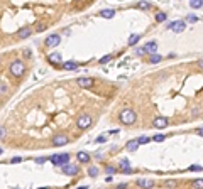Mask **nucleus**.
<instances>
[{
  "mask_svg": "<svg viewBox=\"0 0 203 189\" xmlns=\"http://www.w3.org/2000/svg\"><path fill=\"white\" fill-rule=\"evenodd\" d=\"M120 122H122L124 125H134L135 120H137V115H135V112L132 110V108H125V110L120 112Z\"/></svg>",
  "mask_w": 203,
  "mask_h": 189,
  "instance_id": "nucleus-1",
  "label": "nucleus"
},
{
  "mask_svg": "<svg viewBox=\"0 0 203 189\" xmlns=\"http://www.w3.org/2000/svg\"><path fill=\"white\" fill-rule=\"evenodd\" d=\"M10 73L14 74L15 78H20L24 73H26V64H24L22 61H19V59L14 61V62L10 64Z\"/></svg>",
  "mask_w": 203,
  "mask_h": 189,
  "instance_id": "nucleus-2",
  "label": "nucleus"
},
{
  "mask_svg": "<svg viewBox=\"0 0 203 189\" xmlns=\"http://www.w3.org/2000/svg\"><path fill=\"white\" fill-rule=\"evenodd\" d=\"M69 142V138H68V135L66 133H56L54 137H53V145L54 147H63V145H66Z\"/></svg>",
  "mask_w": 203,
  "mask_h": 189,
  "instance_id": "nucleus-3",
  "label": "nucleus"
},
{
  "mask_svg": "<svg viewBox=\"0 0 203 189\" xmlns=\"http://www.w3.org/2000/svg\"><path fill=\"white\" fill-rule=\"evenodd\" d=\"M90 125H92V117H90V115H81L80 118L76 120V127L81 128V130L88 128Z\"/></svg>",
  "mask_w": 203,
  "mask_h": 189,
  "instance_id": "nucleus-4",
  "label": "nucleus"
},
{
  "mask_svg": "<svg viewBox=\"0 0 203 189\" xmlns=\"http://www.w3.org/2000/svg\"><path fill=\"white\" fill-rule=\"evenodd\" d=\"M61 172L66 176H76L80 172V167L73 166V164H64V166H61Z\"/></svg>",
  "mask_w": 203,
  "mask_h": 189,
  "instance_id": "nucleus-5",
  "label": "nucleus"
},
{
  "mask_svg": "<svg viewBox=\"0 0 203 189\" xmlns=\"http://www.w3.org/2000/svg\"><path fill=\"white\" fill-rule=\"evenodd\" d=\"M168 29H171V31H175V32H183L186 29V22H185V20H175V22H169Z\"/></svg>",
  "mask_w": 203,
  "mask_h": 189,
  "instance_id": "nucleus-6",
  "label": "nucleus"
},
{
  "mask_svg": "<svg viewBox=\"0 0 203 189\" xmlns=\"http://www.w3.org/2000/svg\"><path fill=\"white\" fill-rule=\"evenodd\" d=\"M59 42H61L59 34H51V36H48L46 41H44V44H46L48 47H56V46H59Z\"/></svg>",
  "mask_w": 203,
  "mask_h": 189,
  "instance_id": "nucleus-7",
  "label": "nucleus"
},
{
  "mask_svg": "<svg viewBox=\"0 0 203 189\" xmlns=\"http://www.w3.org/2000/svg\"><path fill=\"white\" fill-rule=\"evenodd\" d=\"M168 123H169V122H168L166 117H156L154 122H152V125H154L156 128H166Z\"/></svg>",
  "mask_w": 203,
  "mask_h": 189,
  "instance_id": "nucleus-8",
  "label": "nucleus"
},
{
  "mask_svg": "<svg viewBox=\"0 0 203 189\" xmlns=\"http://www.w3.org/2000/svg\"><path fill=\"white\" fill-rule=\"evenodd\" d=\"M76 159H78V162H81V164H88L92 161V155L88 152H85V150H80V152L76 154Z\"/></svg>",
  "mask_w": 203,
  "mask_h": 189,
  "instance_id": "nucleus-9",
  "label": "nucleus"
},
{
  "mask_svg": "<svg viewBox=\"0 0 203 189\" xmlns=\"http://www.w3.org/2000/svg\"><path fill=\"white\" fill-rule=\"evenodd\" d=\"M76 83H78V86H81V88H92L95 81L92 78H78Z\"/></svg>",
  "mask_w": 203,
  "mask_h": 189,
  "instance_id": "nucleus-10",
  "label": "nucleus"
},
{
  "mask_svg": "<svg viewBox=\"0 0 203 189\" xmlns=\"http://www.w3.org/2000/svg\"><path fill=\"white\" fill-rule=\"evenodd\" d=\"M48 61L51 62V64H59L61 66V61H63L61 59V52H51L48 56Z\"/></svg>",
  "mask_w": 203,
  "mask_h": 189,
  "instance_id": "nucleus-11",
  "label": "nucleus"
},
{
  "mask_svg": "<svg viewBox=\"0 0 203 189\" xmlns=\"http://www.w3.org/2000/svg\"><path fill=\"white\" fill-rule=\"evenodd\" d=\"M144 51H146V54L156 52L157 51V44L154 42V41H149V42H146V46H144Z\"/></svg>",
  "mask_w": 203,
  "mask_h": 189,
  "instance_id": "nucleus-12",
  "label": "nucleus"
},
{
  "mask_svg": "<svg viewBox=\"0 0 203 189\" xmlns=\"http://www.w3.org/2000/svg\"><path fill=\"white\" fill-rule=\"evenodd\" d=\"M31 34H32L31 27H22V29H19V32H17V36L20 37V39H26V37H29Z\"/></svg>",
  "mask_w": 203,
  "mask_h": 189,
  "instance_id": "nucleus-13",
  "label": "nucleus"
},
{
  "mask_svg": "<svg viewBox=\"0 0 203 189\" xmlns=\"http://www.w3.org/2000/svg\"><path fill=\"white\" fill-rule=\"evenodd\" d=\"M61 66H63L66 71H73V69L78 68V62H76V61H66V62H63Z\"/></svg>",
  "mask_w": 203,
  "mask_h": 189,
  "instance_id": "nucleus-14",
  "label": "nucleus"
},
{
  "mask_svg": "<svg viewBox=\"0 0 203 189\" xmlns=\"http://www.w3.org/2000/svg\"><path fill=\"white\" fill-rule=\"evenodd\" d=\"M137 186H140V187H154V182H152V181H147V179H137Z\"/></svg>",
  "mask_w": 203,
  "mask_h": 189,
  "instance_id": "nucleus-15",
  "label": "nucleus"
},
{
  "mask_svg": "<svg viewBox=\"0 0 203 189\" xmlns=\"http://www.w3.org/2000/svg\"><path fill=\"white\" fill-rule=\"evenodd\" d=\"M100 15L103 19H112V17H115V10H112V9H105V10H102L100 12Z\"/></svg>",
  "mask_w": 203,
  "mask_h": 189,
  "instance_id": "nucleus-16",
  "label": "nucleus"
},
{
  "mask_svg": "<svg viewBox=\"0 0 203 189\" xmlns=\"http://www.w3.org/2000/svg\"><path fill=\"white\" fill-rule=\"evenodd\" d=\"M137 147H139V142H137V138H134V140H129V142H127V150H130V152H134V150H137Z\"/></svg>",
  "mask_w": 203,
  "mask_h": 189,
  "instance_id": "nucleus-17",
  "label": "nucleus"
},
{
  "mask_svg": "<svg viewBox=\"0 0 203 189\" xmlns=\"http://www.w3.org/2000/svg\"><path fill=\"white\" fill-rule=\"evenodd\" d=\"M130 167V162H129V159H120V162H119V169L120 171H124V169H129Z\"/></svg>",
  "mask_w": 203,
  "mask_h": 189,
  "instance_id": "nucleus-18",
  "label": "nucleus"
},
{
  "mask_svg": "<svg viewBox=\"0 0 203 189\" xmlns=\"http://www.w3.org/2000/svg\"><path fill=\"white\" fill-rule=\"evenodd\" d=\"M140 41V34H132L129 37V46H135Z\"/></svg>",
  "mask_w": 203,
  "mask_h": 189,
  "instance_id": "nucleus-19",
  "label": "nucleus"
},
{
  "mask_svg": "<svg viewBox=\"0 0 203 189\" xmlns=\"http://www.w3.org/2000/svg\"><path fill=\"white\" fill-rule=\"evenodd\" d=\"M163 57L159 56V54H156V52H151V56H149V62H152V64H156V62H159Z\"/></svg>",
  "mask_w": 203,
  "mask_h": 189,
  "instance_id": "nucleus-20",
  "label": "nucleus"
},
{
  "mask_svg": "<svg viewBox=\"0 0 203 189\" xmlns=\"http://www.w3.org/2000/svg\"><path fill=\"white\" fill-rule=\"evenodd\" d=\"M68 162H69V154H59V166H64Z\"/></svg>",
  "mask_w": 203,
  "mask_h": 189,
  "instance_id": "nucleus-21",
  "label": "nucleus"
},
{
  "mask_svg": "<svg viewBox=\"0 0 203 189\" xmlns=\"http://www.w3.org/2000/svg\"><path fill=\"white\" fill-rule=\"evenodd\" d=\"M190 5H191V9H201L203 0H190Z\"/></svg>",
  "mask_w": 203,
  "mask_h": 189,
  "instance_id": "nucleus-22",
  "label": "nucleus"
},
{
  "mask_svg": "<svg viewBox=\"0 0 203 189\" xmlns=\"http://www.w3.org/2000/svg\"><path fill=\"white\" fill-rule=\"evenodd\" d=\"M149 7H151V3L146 2V0H140V2L137 3V9H140V10H147Z\"/></svg>",
  "mask_w": 203,
  "mask_h": 189,
  "instance_id": "nucleus-23",
  "label": "nucleus"
},
{
  "mask_svg": "<svg viewBox=\"0 0 203 189\" xmlns=\"http://www.w3.org/2000/svg\"><path fill=\"white\" fill-rule=\"evenodd\" d=\"M88 174L92 176V177H97V176H98V167L90 166V167H88Z\"/></svg>",
  "mask_w": 203,
  "mask_h": 189,
  "instance_id": "nucleus-24",
  "label": "nucleus"
},
{
  "mask_svg": "<svg viewBox=\"0 0 203 189\" xmlns=\"http://www.w3.org/2000/svg\"><path fill=\"white\" fill-rule=\"evenodd\" d=\"M166 17H168V15L164 14V12H157V14H156V20H157V22H164Z\"/></svg>",
  "mask_w": 203,
  "mask_h": 189,
  "instance_id": "nucleus-25",
  "label": "nucleus"
},
{
  "mask_svg": "<svg viewBox=\"0 0 203 189\" xmlns=\"http://www.w3.org/2000/svg\"><path fill=\"white\" fill-rule=\"evenodd\" d=\"M46 27H48V24H44V22H39V24H36V31H37V32H43V31H46Z\"/></svg>",
  "mask_w": 203,
  "mask_h": 189,
  "instance_id": "nucleus-26",
  "label": "nucleus"
},
{
  "mask_svg": "<svg viewBox=\"0 0 203 189\" xmlns=\"http://www.w3.org/2000/svg\"><path fill=\"white\" fill-rule=\"evenodd\" d=\"M49 161H51L54 166H59V154H54V155H51L49 157Z\"/></svg>",
  "mask_w": 203,
  "mask_h": 189,
  "instance_id": "nucleus-27",
  "label": "nucleus"
},
{
  "mask_svg": "<svg viewBox=\"0 0 203 189\" xmlns=\"http://www.w3.org/2000/svg\"><path fill=\"white\" fill-rule=\"evenodd\" d=\"M105 172L112 176V174H115V172H117V169H115L114 166H107V167H105Z\"/></svg>",
  "mask_w": 203,
  "mask_h": 189,
  "instance_id": "nucleus-28",
  "label": "nucleus"
},
{
  "mask_svg": "<svg viewBox=\"0 0 203 189\" xmlns=\"http://www.w3.org/2000/svg\"><path fill=\"white\" fill-rule=\"evenodd\" d=\"M5 93H9V88H7V85L0 83V95H5Z\"/></svg>",
  "mask_w": 203,
  "mask_h": 189,
  "instance_id": "nucleus-29",
  "label": "nucleus"
},
{
  "mask_svg": "<svg viewBox=\"0 0 203 189\" xmlns=\"http://www.w3.org/2000/svg\"><path fill=\"white\" fill-rule=\"evenodd\" d=\"M137 142H139V145H140V144H147L149 138H147V137H139V138H137Z\"/></svg>",
  "mask_w": 203,
  "mask_h": 189,
  "instance_id": "nucleus-30",
  "label": "nucleus"
},
{
  "mask_svg": "<svg viewBox=\"0 0 203 189\" xmlns=\"http://www.w3.org/2000/svg\"><path fill=\"white\" fill-rule=\"evenodd\" d=\"M112 59V56H105V57H102L100 59V64H107V62H109Z\"/></svg>",
  "mask_w": 203,
  "mask_h": 189,
  "instance_id": "nucleus-31",
  "label": "nucleus"
},
{
  "mask_svg": "<svg viewBox=\"0 0 203 189\" xmlns=\"http://www.w3.org/2000/svg\"><path fill=\"white\" fill-rule=\"evenodd\" d=\"M164 138H166L164 135H154V138H152V140H154V142H163Z\"/></svg>",
  "mask_w": 203,
  "mask_h": 189,
  "instance_id": "nucleus-32",
  "label": "nucleus"
},
{
  "mask_svg": "<svg viewBox=\"0 0 203 189\" xmlns=\"http://www.w3.org/2000/svg\"><path fill=\"white\" fill-rule=\"evenodd\" d=\"M135 54H137V56H144L146 51H144V47H139V49H135Z\"/></svg>",
  "mask_w": 203,
  "mask_h": 189,
  "instance_id": "nucleus-33",
  "label": "nucleus"
},
{
  "mask_svg": "<svg viewBox=\"0 0 203 189\" xmlns=\"http://www.w3.org/2000/svg\"><path fill=\"white\" fill-rule=\"evenodd\" d=\"M5 133H7V128L5 127H0V138L5 137Z\"/></svg>",
  "mask_w": 203,
  "mask_h": 189,
  "instance_id": "nucleus-34",
  "label": "nucleus"
},
{
  "mask_svg": "<svg viewBox=\"0 0 203 189\" xmlns=\"http://www.w3.org/2000/svg\"><path fill=\"white\" fill-rule=\"evenodd\" d=\"M188 20H190V22H198V17H196V15H188Z\"/></svg>",
  "mask_w": 203,
  "mask_h": 189,
  "instance_id": "nucleus-35",
  "label": "nucleus"
},
{
  "mask_svg": "<svg viewBox=\"0 0 203 189\" xmlns=\"http://www.w3.org/2000/svg\"><path fill=\"white\" fill-rule=\"evenodd\" d=\"M22 161H24L22 157H14V159H12L10 162H12V164H19V162H22Z\"/></svg>",
  "mask_w": 203,
  "mask_h": 189,
  "instance_id": "nucleus-36",
  "label": "nucleus"
},
{
  "mask_svg": "<svg viewBox=\"0 0 203 189\" xmlns=\"http://www.w3.org/2000/svg\"><path fill=\"white\" fill-rule=\"evenodd\" d=\"M46 161H48L46 157H37V159H36V162H37V164H44Z\"/></svg>",
  "mask_w": 203,
  "mask_h": 189,
  "instance_id": "nucleus-37",
  "label": "nucleus"
},
{
  "mask_svg": "<svg viewBox=\"0 0 203 189\" xmlns=\"http://www.w3.org/2000/svg\"><path fill=\"white\" fill-rule=\"evenodd\" d=\"M190 171H201V166H191Z\"/></svg>",
  "mask_w": 203,
  "mask_h": 189,
  "instance_id": "nucleus-38",
  "label": "nucleus"
},
{
  "mask_svg": "<svg viewBox=\"0 0 203 189\" xmlns=\"http://www.w3.org/2000/svg\"><path fill=\"white\" fill-rule=\"evenodd\" d=\"M132 172H134V171H132V167H129V169H124L122 174H132Z\"/></svg>",
  "mask_w": 203,
  "mask_h": 189,
  "instance_id": "nucleus-39",
  "label": "nucleus"
},
{
  "mask_svg": "<svg viewBox=\"0 0 203 189\" xmlns=\"http://www.w3.org/2000/svg\"><path fill=\"white\" fill-rule=\"evenodd\" d=\"M24 56H26V57H31V49H26V51H24Z\"/></svg>",
  "mask_w": 203,
  "mask_h": 189,
  "instance_id": "nucleus-40",
  "label": "nucleus"
},
{
  "mask_svg": "<svg viewBox=\"0 0 203 189\" xmlns=\"http://www.w3.org/2000/svg\"><path fill=\"white\" fill-rule=\"evenodd\" d=\"M97 142H98V144H103V142H105V137H98Z\"/></svg>",
  "mask_w": 203,
  "mask_h": 189,
  "instance_id": "nucleus-41",
  "label": "nucleus"
},
{
  "mask_svg": "<svg viewBox=\"0 0 203 189\" xmlns=\"http://www.w3.org/2000/svg\"><path fill=\"white\" fill-rule=\"evenodd\" d=\"M119 132H120L119 128H115V130H110V133H112V135H115V133H119Z\"/></svg>",
  "mask_w": 203,
  "mask_h": 189,
  "instance_id": "nucleus-42",
  "label": "nucleus"
},
{
  "mask_svg": "<svg viewBox=\"0 0 203 189\" xmlns=\"http://www.w3.org/2000/svg\"><path fill=\"white\" fill-rule=\"evenodd\" d=\"M195 186H198V187H201V186H203V182H201V181H196V182H195Z\"/></svg>",
  "mask_w": 203,
  "mask_h": 189,
  "instance_id": "nucleus-43",
  "label": "nucleus"
},
{
  "mask_svg": "<svg viewBox=\"0 0 203 189\" xmlns=\"http://www.w3.org/2000/svg\"><path fill=\"white\" fill-rule=\"evenodd\" d=\"M2 154H3V150H2V149H0V155H2Z\"/></svg>",
  "mask_w": 203,
  "mask_h": 189,
  "instance_id": "nucleus-44",
  "label": "nucleus"
}]
</instances>
